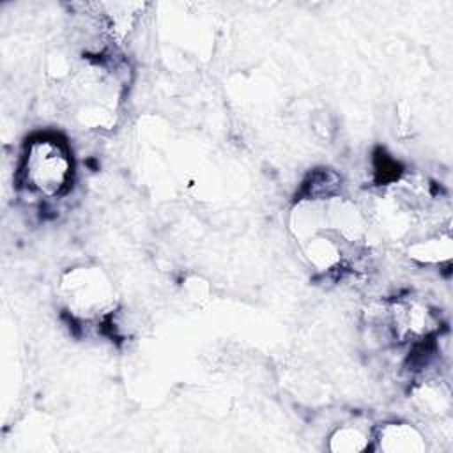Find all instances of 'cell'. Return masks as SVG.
<instances>
[{"instance_id": "cell-1", "label": "cell", "mask_w": 453, "mask_h": 453, "mask_svg": "<svg viewBox=\"0 0 453 453\" xmlns=\"http://www.w3.org/2000/svg\"><path fill=\"white\" fill-rule=\"evenodd\" d=\"M27 172L34 188L41 193H58L69 177V159L65 152L53 142H37L30 147L27 157Z\"/></svg>"}]
</instances>
